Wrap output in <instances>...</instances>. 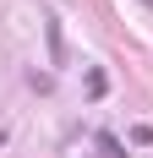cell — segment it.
<instances>
[{
	"mask_svg": "<svg viewBox=\"0 0 153 158\" xmlns=\"http://www.w3.org/2000/svg\"><path fill=\"white\" fill-rule=\"evenodd\" d=\"M82 93H88V98H104V71H88V77H82Z\"/></svg>",
	"mask_w": 153,
	"mask_h": 158,
	"instance_id": "2",
	"label": "cell"
},
{
	"mask_svg": "<svg viewBox=\"0 0 153 158\" xmlns=\"http://www.w3.org/2000/svg\"><path fill=\"white\" fill-rule=\"evenodd\" d=\"M98 158H126V147L109 136V131H98Z\"/></svg>",
	"mask_w": 153,
	"mask_h": 158,
	"instance_id": "1",
	"label": "cell"
}]
</instances>
